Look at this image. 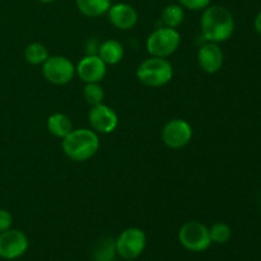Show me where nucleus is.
<instances>
[{
    "mask_svg": "<svg viewBox=\"0 0 261 261\" xmlns=\"http://www.w3.org/2000/svg\"><path fill=\"white\" fill-rule=\"evenodd\" d=\"M200 30L206 42L222 43L232 37L234 32V18L223 5H209L201 10Z\"/></svg>",
    "mask_w": 261,
    "mask_h": 261,
    "instance_id": "nucleus-1",
    "label": "nucleus"
},
{
    "mask_svg": "<svg viewBox=\"0 0 261 261\" xmlns=\"http://www.w3.org/2000/svg\"><path fill=\"white\" fill-rule=\"evenodd\" d=\"M61 149L69 160L74 162H86L98 152V134L94 130L86 127L73 129L61 139Z\"/></svg>",
    "mask_w": 261,
    "mask_h": 261,
    "instance_id": "nucleus-2",
    "label": "nucleus"
},
{
    "mask_svg": "<svg viewBox=\"0 0 261 261\" xmlns=\"http://www.w3.org/2000/svg\"><path fill=\"white\" fill-rule=\"evenodd\" d=\"M137 78L145 87H163L173 78V66L167 59L150 56L138 65Z\"/></svg>",
    "mask_w": 261,
    "mask_h": 261,
    "instance_id": "nucleus-3",
    "label": "nucleus"
},
{
    "mask_svg": "<svg viewBox=\"0 0 261 261\" xmlns=\"http://www.w3.org/2000/svg\"><path fill=\"white\" fill-rule=\"evenodd\" d=\"M181 45V35L176 28L160 27L153 31L145 41V48L150 56L165 58L173 55Z\"/></svg>",
    "mask_w": 261,
    "mask_h": 261,
    "instance_id": "nucleus-4",
    "label": "nucleus"
},
{
    "mask_svg": "<svg viewBox=\"0 0 261 261\" xmlns=\"http://www.w3.org/2000/svg\"><path fill=\"white\" fill-rule=\"evenodd\" d=\"M178 241L184 249L191 252H203L212 245L209 228L198 221H189L180 227Z\"/></svg>",
    "mask_w": 261,
    "mask_h": 261,
    "instance_id": "nucleus-5",
    "label": "nucleus"
},
{
    "mask_svg": "<svg viewBox=\"0 0 261 261\" xmlns=\"http://www.w3.org/2000/svg\"><path fill=\"white\" fill-rule=\"evenodd\" d=\"M147 246V236L138 227L124 229L115 240L116 254L125 260H135L143 254Z\"/></svg>",
    "mask_w": 261,
    "mask_h": 261,
    "instance_id": "nucleus-6",
    "label": "nucleus"
},
{
    "mask_svg": "<svg viewBox=\"0 0 261 261\" xmlns=\"http://www.w3.org/2000/svg\"><path fill=\"white\" fill-rule=\"evenodd\" d=\"M42 75L48 83L65 86L73 81L75 66L65 56L50 55L42 64Z\"/></svg>",
    "mask_w": 261,
    "mask_h": 261,
    "instance_id": "nucleus-7",
    "label": "nucleus"
},
{
    "mask_svg": "<svg viewBox=\"0 0 261 261\" xmlns=\"http://www.w3.org/2000/svg\"><path fill=\"white\" fill-rule=\"evenodd\" d=\"M161 138L166 147L171 149H181L193 139V127L186 120L172 119L163 126Z\"/></svg>",
    "mask_w": 261,
    "mask_h": 261,
    "instance_id": "nucleus-8",
    "label": "nucleus"
},
{
    "mask_svg": "<svg viewBox=\"0 0 261 261\" xmlns=\"http://www.w3.org/2000/svg\"><path fill=\"white\" fill-rule=\"evenodd\" d=\"M30 242L24 232L20 229H8L0 233V257L4 260H15L27 252Z\"/></svg>",
    "mask_w": 261,
    "mask_h": 261,
    "instance_id": "nucleus-9",
    "label": "nucleus"
},
{
    "mask_svg": "<svg viewBox=\"0 0 261 261\" xmlns=\"http://www.w3.org/2000/svg\"><path fill=\"white\" fill-rule=\"evenodd\" d=\"M88 121L91 129L97 134H110L119 125V117L112 107L105 103L91 106L88 112Z\"/></svg>",
    "mask_w": 261,
    "mask_h": 261,
    "instance_id": "nucleus-10",
    "label": "nucleus"
},
{
    "mask_svg": "<svg viewBox=\"0 0 261 261\" xmlns=\"http://www.w3.org/2000/svg\"><path fill=\"white\" fill-rule=\"evenodd\" d=\"M106 73L107 65L97 54H87L75 66V74L84 83H99Z\"/></svg>",
    "mask_w": 261,
    "mask_h": 261,
    "instance_id": "nucleus-11",
    "label": "nucleus"
},
{
    "mask_svg": "<svg viewBox=\"0 0 261 261\" xmlns=\"http://www.w3.org/2000/svg\"><path fill=\"white\" fill-rule=\"evenodd\" d=\"M199 68L208 74H214L219 71L223 66L224 55L219 43L206 42L201 45L196 55Z\"/></svg>",
    "mask_w": 261,
    "mask_h": 261,
    "instance_id": "nucleus-12",
    "label": "nucleus"
},
{
    "mask_svg": "<svg viewBox=\"0 0 261 261\" xmlns=\"http://www.w3.org/2000/svg\"><path fill=\"white\" fill-rule=\"evenodd\" d=\"M106 14L110 23L117 30H132L138 23V12L133 5L126 4V3L111 4Z\"/></svg>",
    "mask_w": 261,
    "mask_h": 261,
    "instance_id": "nucleus-13",
    "label": "nucleus"
},
{
    "mask_svg": "<svg viewBox=\"0 0 261 261\" xmlns=\"http://www.w3.org/2000/svg\"><path fill=\"white\" fill-rule=\"evenodd\" d=\"M97 55L106 65H116L124 58V46L117 40H106L98 46Z\"/></svg>",
    "mask_w": 261,
    "mask_h": 261,
    "instance_id": "nucleus-14",
    "label": "nucleus"
},
{
    "mask_svg": "<svg viewBox=\"0 0 261 261\" xmlns=\"http://www.w3.org/2000/svg\"><path fill=\"white\" fill-rule=\"evenodd\" d=\"M46 126H47L50 134H53L55 138H59V139L65 138L73 130L70 117L63 112H55V114L50 115L47 117Z\"/></svg>",
    "mask_w": 261,
    "mask_h": 261,
    "instance_id": "nucleus-15",
    "label": "nucleus"
},
{
    "mask_svg": "<svg viewBox=\"0 0 261 261\" xmlns=\"http://www.w3.org/2000/svg\"><path fill=\"white\" fill-rule=\"evenodd\" d=\"M112 0H75L79 12L88 18H98L107 13Z\"/></svg>",
    "mask_w": 261,
    "mask_h": 261,
    "instance_id": "nucleus-16",
    "label": "nucleus"
},
{
    "mask_svg": "<svg viewBox=\"0 0 261 261\" xmlns=\"http://www.w3.org/2000/svg\"><path fill=\"white\" fill-rule=\"evenodd\" d=\"M161 19L165 27L176 28L177 30L185 20V9L180 4H170L163 8Z\"/></svg>",
    "mask_w": 261,
    "mask_h": 261,
    "instance_id": "nucleus-17",
    "label": "nucleus"
},
{
    "mask_svg": "<svg viewBox=\"0 0 261 261\" xmlns=\"http://www.w3.org/2000/svg\"><path fill=\"white\" fill-rule=\"evenodd\" d=\"M23 55H24L25 61L31 65H42L50 54L45 45L40 42H32L25 46Z\"/></svg>",
    "mask_w": 261,
    "mask_h": 261,
    "instance_id": "nucleus-18",
    "label": "nucleus"
},
{
    "mask_svg": "<svg viewBox=\"0 0 261 261\" xmlns=\"http://www.w3.org/2000/svg\"><path fill=\"white\" fill-rule=\"evenodd\" d=\"M116 256V247H115V240L103 239L94 247L93 257L94 261H114Z\"/></svg>",
    "mask_w": 261,
    "mask_h": 261,
    "instance_id": "nucleus-19",
    "label": "nucleus"
},
{
    "mask_svg": "<svg viewBox=\"0 0 261 261\" xmlns=\"http://www.w3.org/2000/svg\"><path fill=\"white\" fill-rule=\"evenodd\" d=\"M209 236H211V241L213 244L223 245L231 240L232 229L227 223L217 222L209 228Z\"/></svg>",
    "mask_w": 261,
    "mask_h": 261,
    "instance_id": "nucleus-20",
    "label": "nucleus"
},
{
    "mask_svg": "<svg viewBox=\"0 0 261 261\" xmlns=\"http://www.w3.org/2000/svg\"><path fill=\"white\" fill-rule=\"evenodd\" d=\"M83 97L91 106L103 103L105 89L99 83H86L83 88Z\"/></svg>",
    "mask_w": 261,
    "mask_h": 261,
    "instance_id": "nucleus-21",
    "label": "nucleus"
},
{
    "mask_svg": "<svg viewBox=\"0 0 261 261\" xmlns=\"http://www.w3.org/2000/svg\"><path fill=\"white\" fill-rule=\"evenodd\" d=\"M177 2L184 9L198 12V10H204L206 7H209L212 0H177Z\"/></svg>",
    "mask_w": 261,
    "mask_h": 261,
    "instance_id": "nucleus-22",
    "label": "nucleus"
},
{
    "mask_svg": "<svg viewBox=\"0 0 261 261\" xmlns=\"http://www.w3.org/2000/svg\"><path fill=\"white\" fill-rule=\"evenodd\" d=\"M13 216L7 209H0V233L12 228Z\"/></svg>",
    "mask_w": 261,
    "mask_h": 261,
    "instance_id": "nucleus-23",
    "label": "nucleus"
},
{
    "mask_svg": "<svg viewBox=\"0 0 261 261\" xmlns=\"http://www.w3.org/2000/svg\"><path fill=\"white\" fill-rule=\"evenodd\" d=\"M254 27H255V31H256L257 35L261 36V10L259 13H257L256 17H255Z\"/></svg>",
    "mask_w": 261,
    "mask_h": 261,
    "instance_id": "nucleus-24",
    "label": "nucleus"
},
{
    "mask_svg": "<svg viewBox=\"0 0 261 261\" xmlns=\"http://www.w3.org/2000/svg\"><path fill=\"white\" fill-rule=\"evenodd\" d=\"M37 2H40V3H43V4H50V3H54V2H56V0H37Z\"/></svg>",
    "mask_w": 261,
    "mask_h": 261,
    "instance_id": "nucleus-25",
    "label": "nucleus"
}]
</instances>
